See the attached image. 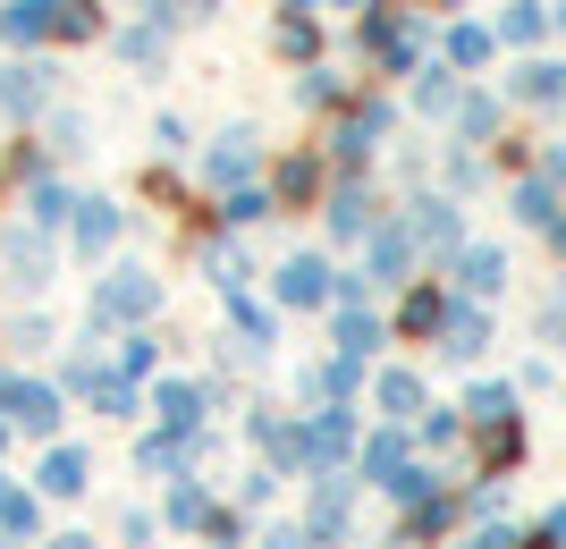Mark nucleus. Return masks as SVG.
Returning <instances> with one entry per match:
<instances>
[{
	"instance_id": "nucleus-1",
	"label": "nucleus",
	"mask_w": 566,
	"mask_h": 549,
	"mask_svg": "<svg viewBox=\"0 0 566 549\" xmlns=\"http://www.w3.org/2000/svg\"><path fill=\"white\" fill-rule=\"evenodd\" d=\"M0 414H9L18 431H34V440H51L69 407H60V389H51V381H18V372H0Z\"/></svg>"
},
{
	"instance_id": "nucleus-2",
	"label": "nucleus",
	"mask_w": 566,
	"mask_h": 549,
	"mask_svg": "<svg viewBox=\"0 0 566 549\" xmlns=\"http://www.w3.org/2000/svg\"><path fill=\"white\" fill-rule=\"evenodd\" d=\"M34 532H43V499H34L25 482L0 474V549H25Z\"/></svg>"
},
{
	"instance_id": "nucleus-3",
	"label": "nucleus",
	"mask_w": 566,
	"mask_h": 549,
	"mask_svg": "<svg viewBox=\"0 0 566 549\" xmlns=\"http://www.w3.org/2000/svg\"><path fill=\"white\" fill-rule=\"evenodd\" d=\"M85 482H94V456L76 448V440H69V448L51 440V456H43V474H34V490H43V499H76Z\"/></svg>"
},
{
	"instance_id": "nucleus-4",
	"label": "nucleus",
	"mask_w": 566,
	"mask_h": 549,
	"mask_svg": "<svg viewBox=\"0 0 566 549\" xmlns=\"http://www.w3.org/2000/svg\"><path fill=\"white\" fill-rule=\"evenodd\" d=\"M153 414H161L169 440H195V431H203V389L195 381H161L153 389Z\"/></svg>"
},
{
	"instance_id": "nucleus-5",
	"label": "nucleus",
	"mask_w": 566,
	"mask_h": 549,
	"mask_svg": "<svg viewBox=\"0 0 566 549\" xmlns=\"http://www.w3.org/2000/svg\"><path fill=\"white\" fill-rule=\"evenodd\" d=\"M347 448H355V414L347 407H331L322 423L305 431V465H313V474H338V456H347Z\"/></svg>"
},
{
	"instance_id": "nucleus-6",
	"label": "nucleus",
	"mask_w": 566,
	"mask_h": 549,
	"mask_svg": "<svg viewBox=\"0 0 566 549\" xmlns=\"http://www.w3.org/2000/svg\"><path fill=\"white\" fill-rule=\"evenodd\" d=\"M212 490H203V474H178L169 482V507H161V525H178V532H212Z\"/></svg>"
},
{
	"instance_id": "nucleus-7",
	"label": "nucleus",
	"mask_w": 566,
	"mask_h": 549,
	"mask_svg": "<svg viewBox=\"0 0 566 549\" xmlns=\"http://www.w3.org/2000/svg\"><path fill=\"white\" fill-rule=\"evenodd\" d=\"M161 305V287H153V271H118L111 287H102V321H136V313Z\"/></svg>"
},
{
	"instance_id": "nucleus-8",
	"label": "nucleus",
	"mask_w": 566,
	"mask_h": 549,
	"mask_svg": "<svg viewBox=\"0 0 566 549\" xmlns=\"http://www.w3.org/2000/svg\"><path fill=\"white\" fill-rule=\"evenodd\" d=\"M254 448L271 456V474H287V465H305V423H287V414H254Z\"/></svg>"
},
{
	"instance_id": "nucleus-9",
	"label": "nucleus",
	"mask_w": 566,
	"mask_h": 549,
	"mask_svg": "<svg viewBox=\"0 0 566 549\" xmlns=\"http://www.w3.org/2000/svg\"><path fill=\"white\" fill-rule=\"evenodd\" d=\"M406 465H415V456H406V431H380L373 448H364V482H380V490H398Z\"/></svg>"
},
{
	"instance_id": "nucleus-10",
	"label": "nucleus",
	"mask_w": 566,
	"mask_h": 549,
	"mask_svg": "<svg viewBox=\"0 0 566 549\" xmlns=\"http://www.w3.org/2000/svg\"><path fill=\"white\" fill-rule=\"evenodd\" d=\"M51 9H60V0H9V9H0V34H9V43H43Z\"/></svg>"
},
{
	"instance_id": "nucleus-11",
	"label": "nucleus",
	"mask_w": 566,
	"mask_h": 549,
	"mask_svg": "<svg viewBox=\"0 0 566 549\" xmlns=\"http://www.w3.org/2000/svg\"><path fill=\"white\" fill-rule=\"evenodd\" d=\"M280 296L287 305H322V296H331V271L313 263V254H296V263L280 271Z\"/></svg>"
},
{
	"instance_id": "nucleus-12",
	"label": "nucleus",
	"mask_w": 566,
	"mask_h": 549,
	"mask_svg": "<svg viewBox=\"0 0 566 549\" xmlns=\"http://www.w3.org/2000/svg\"><path fill=\"white\" fill-rule=\"evenodd\" d=\"M85 398H94V407L111 414V423H136V414H144V407H136V381H118V372H102V381L85 389Z\"/></svg>"
},
{
	"instance_id": "nucleus-13",
	"label": "nucleus",
	"mask_w": 566,
	"mask_h": 549,
	"mask_svg": "<svg viewBox=\"0 0 566 549\" xmlns=\"http://www.w3.org/2000/svg\"><path fill=\"white\" fill-rule=\"evenodd\" d=\"M380 414H423V381H415V372H380Z\"/></svg>"
},
{
	"instance_id": "nucleus-14",
	"label": "nucleus",
	"mask_w": 566,
	"mask_h": 549,
	"mask_svg": "<svg viewBox=\"0 0 566 549\" xmlns=\"http://www.w3.org/2000/svg\"><path fill=\"white\" fill-rule=\"evenodd\" d=\"M380 347V330H373V313H338V356L347 363H364Z\"/></svg>"
},
{
	"instance_id": "nucleus-15",
	"label": "nucleus",
	"mask_w": 566,
	"mask_h": 549,
	"mask_svg": "<svg viewBox=\"0 0 566 549\" xmlns=\"http://www.w3.org/2000/svg\"><path fill=\"white\" fill-rule=\"evenodd\" d=\"M465 414H473V431H499V423H516V398L507 389H473Z\"/></svg>"
},
{
	"instance_id": "nucleus-16",
	"label": "nucleus",
	"mask_w": 566,
	"mask_h": 549,
	"mask_svg": "<svg viewBox=\"0 0 566 549\" xmlns=\"http://www.w3.org/2000/svg\"><path fill=\"white\" fill-rule=\"evenodd\" d=\"M0 102H9V110H34V102H43V68H0Z\"/></svg>"
},
{
	"instance_id": "nucleus-17",
	"label": "nucleus",
	"mask_w": 566,
	"mask_h": 549,
	"mask_svg": "<svg viewBox=\"0 0 566 549\" xmlns=\"http://www.w3.org/2000/svg\"><path fill=\"white\" fill-rule=\"evenodd\" d=\"M111 237H118L111 203H76V245H111Z\"/></svg>"
},
{
	"instance_id": "nucleus-18",
	"label": "nucleus",
	"mask_w": 566,
	"mask_h": 549,
	"mask_svg": "<svg viewBox=\"0 0 566 549\" xmlns=\"http://www.w3.org/2000/svg\"><path fill=\"white\" fill-rule=\"evenodd\" d=\"M482 456H491V474H507V465H516V456H524V431H516V423L482 431Z\"/></svg>"
},
{
	"instance_id": "nucleus-19",
	"label": "nucleus",
	"mask_w": 566,
	"mask_h": 549,
	"mask_svg": "<svg viewBox=\"0 0 566 549\" xmlns=\"http://www.w3.org/2000/svg\"><path fill=\"white\" fill-rule=\"evenodd\" d=\"M118 541H127V549H153V541H161V516H153V507H127V516H118Z\"/></svg>"
},
{
	"instance_id": "nucleus-20",
	"label": "nucleus",
	"mask_w": 566,
	"mask_h": 549,
	"mask_svg": "<svg viewBox=\"0 0 566 549\" xmlns=\"http://www.w3.org/2000/svg\"><path fill=\"white\" fill-rule=\"evenodd\" d=\"M153 338H127V347H118V381H153Z\"/></svg>"
},
{
	"instance_id": "nucleus-21",
	"label": "nucleus",
	"mask_w": 566,
	"mask_h": 549,
	"mask_svg": "<svg viewBox=\"0 0 566 549\" xmlns=\"http://www.w3.org/2000/svg\"><path fill=\"white\" fill-rule=\"evenodd\" d=\"M94 0H60V9H51V34H94Z\"/></svg>"
},
{
	"instance_id": "nucleus-22",
	"label": "nucleus",
	"mask_w": 566,
	"mask_h": 549,
	"mask_svg": "<svg viewBox=\"0 0 566 549\" xmlns=\"http://www.w3.org/2000/svg\"><path fill=\"white\" fill-rule=\"evenodd\" d=\"M465 287H473V296H491V287H499V254H491V245H473V254H465Z\"/></svg>"
},
{
	"instance_id": "nucleus-23",
	"label": "nucleus",
	"mask_w": 566,
	"mask_h": 549,
	"mask_svg": "<svg viewBox=\"0 0 566 549\" xmlns=\"http://www.w3.org/2000/svg\"><path fill=\"white\" fill-rule=\"evenodd\" d=\"M449 356H482V313H457L449 321Z\"/></svg>"
},
{
	"instance_id": "nucleus-24",
	"label": "nucleus",
	"mask_w": 566,
	"mask_h": 549,
	"mask_svg": "<svg viewBox=\"0 0 566 549\" xmlns=\"http://www.w3.org/2000/svg\"><path fill=\"white\" fill-rule=\"evenodd\" d=\"M245 161H254V152H245V136H229V144L212 152V178H245Z\"/></svg>"
},
{
	"instance_id": "nucleus-25",
	"label": "nucleus",
	"mask_w": 566,
	"mask_h": 549,
	"mask_svg": "<svg viewBox=\"0 0 566 549\" xmlns=\"http://www.w3.org/2000/svg\"><path fill=\"white\" fill-rule=\"evenodd\" d=\"M331 229H338V237H355V229H364V194H338V203H331Z\"/></svg>"
},
{
	"instance_id": "nucleus-26",
	"label": "nucleus",
	"mask_w": 566,
	"mask_h": 549,
	"mask_svg": "<svg viewBox=\"0 0 566 549\" xmlns=\"http://www.w3.org/2000/svg\"><path fill=\"white\" fill-rule=\"evenodd\" d=\"M406 330H440V296H406Z\"/></svg>"
},
{
	"instance_id": "nucleus-27",
	"label": "nucleus",
	"mask_w": 566,
	"mask_h": 549,
	"mask_svg": "<svg viewBox=\"0 0 566 549\" xmlns=\"http://www.w3.org/2000/svg\"><path fill=\"white\" fill-rule=\"evenodd\" d=\"M449 51H457V60H482V51H491V34H482V25H457Z\"/></svg>"
},
{
	"instance_id": "nucleus-28",
	"label": "nucleus",
	"mask_w": 566,
	"mask_h": 549,
	"mask_svg": "<svg viewBox=\"0 0 566 549\" xmlns=\"http://www.w3.org/2000/svg\"><path fill=\"white\" fill-rule=\"evenodd\" d=\"M524 94L549 102V94H566V76H558V68H524Z\"/></svg>"
},
{
	"instance_id": "nucleus-29",
	"label": "nucleus",
	"mask_w": 566,
	"mask_h": 549,
	"mask_svg": "<svg viewBox=\"0 0 566 549\" xmlns=\"http://www.w3.org/2000/svg\"><path fill=\"white\" fill-rule=\"evenodd\" d=\"M423 237H431V245H449V237H457V220L440 212V203H423Z\"/></svg>"
},
{
	"instance_id": "nucleus-30",
	"label": "nucleus",
	"mask_w": 566,
	"mask_h": 549,
	"mask_svg": "<svg viewBox=\"0 0 566 549\" xmlns=\"http://www.w3.org/2000/svg\"><path fill=\"white\" fill-rule=\"evenodd\" d=\"M280 194H313V161H287L280 169Z\"/></svg>"
},
{
	"instance_id": "nucleus-31",
	"label": "nucleus",
	"mask_w": 566,
	"mask_h": 549,
	"mask_svg": "<svg viewBox=\"0 0 566 549\" xmlns=\"http://www.w3.org/2000/svg\"><path fill=\"white\" fill-rule=\"evenodd\" d=\"M457 549H516V532H507V525H491V532H473V541H457Z\"/></svg>"
},
{
	"instance_id": "nucleus-32",
	"label": "nucleus",
	"mask_w": 566,
	"mask_h": 549,
	"mask_svg": "<svg viewBox=\"0 0 566 549\" xmlns=\"http://www.w3.org/2000/svg\"><path fill=\"white\" fill-rule=\"evenodd\" d=\"M542 541H549V549H566V507H549V525H542Z\"/></svg>"
},
{
	"instance_id": "nucleus-33",
	"label": "nucleus",
	"mask_w": 566,
	"mask_h": 549,
	"mask_svg": "<svg viewBox=\"0 0 566 549\" xmlns=\"http://www.w3.org/2000/svg\"><path fill=\"white\" fill-rule=\"evenodd\" d=\"M34 549H94L85 532H51V541H34Z\"/></svg>"
},
{
	"instance_id": "nucleus-34",
	"label": "nucleus",
	"mask_w": 566,
	"mask_h": 549,
	"mask_svg": "<svg viewBox=\"0 0 566 549\" xmlns=\"http://www.w3.org/2000/svg\"><path fill=\"white\" fill-rule=\"evenodd\" d=\"M0 456H9V423H0Z\"/></svg>"
},
{
	"instance_id": "nucleus-35",
	"label": "nucleus",
	"mask_w": 566,
	"mask_h": 549,
	"mask_svg": "<svg viewBox=\"0 0 566 549\" xmlns=\"http://www.w3.org/2000/svg\"><path fill=\"white\" fill-rule=\"evenodd\" d=\"M558 25H566V9H558Z\"/></svg>"
}]
</instances>
